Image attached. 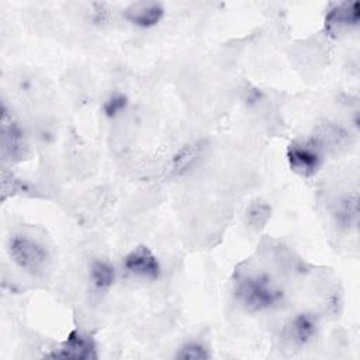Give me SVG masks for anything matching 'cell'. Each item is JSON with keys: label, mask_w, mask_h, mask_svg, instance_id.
Segmentation results:
<instances>
[{"label": "cell", "mask_w": 360, "mask_h": 360, "mask_svg": "<svg viewBox=\"0 0 360 360\" xmlns=\"http://www.w3.org/2000/svg\"><path fill=\"white\" fill-rule=\"evenodd\" d=\"M236 298L242 307L250 312L274 307L283 298V291L277 288L266 276H253L242 280L236 287Z\"/></svg>", "instance_id": "cell-1"}, {"label": "cell", "mask_w": 360, "mask_h": 360, "mask_svg": "<svg viewBox=\"0 0 360 360\" xmlns=\"http://www.w3.org/2000/svg\"><path fill=\"white\" fill-rule=\"evenodd\" d=\"M7 250L11 260L25 273L38 276L48 267L49 253L46 248L27 235L11 236Z\"/></svg>", "instance_id": "cell-2"}, {"label": "cell", "mask_w": 360, "mask_h": 360, "mask_svg": "<svg viewBox=\"0 0 360 360\" xmlns=\"http://www.w3.org/2000/svg\"><path fill=\"white\" fill-rule=\"evenodd\" d=\"M322 152L309 139L305 142L295 141L287 149V160L292 172L302 177L314 176L322 165Z\"/></svg>", "instance_id": "cell-3"}, {"label": "cell", "mask_w": 360, "mask_h": 360, "mask_svg": "<svg viewBox=\"0 0 360 360\" xmlns=\"http://www.w3.org/2000/svg\"><path fill=\"white\" fill-rule=\"evenodd\" d=\"M48 356L53 359L93 360V359H97L96 343L90 336L79 330H72L68 335L66 340L58 347V350H53Z\"/></svg>", "instance_id": "cell-4"}, {"label": "cell", "mask_w": 360, "mask_h": 360, "mask_svg": "<svg viewBox=\"0 0 360 360\" xmlns=\"http://www.w3.org/2000/svg\"><path fill=\"white\" fill-rule=\"evenodd\" d=\"M124 269L129 274L146 280H156L160 276V263L153 252L146 246L132 249L124 257Z\"/></svg>", "instance_id": "cell-5"}, {"label": "cell", "mask_w": 360, "mask_h": 360, "mask_svg": "<svg viewBox=\"0 0 360 360\" xmlns=\"http://www.w3.org/2000/svg\"><path fill=\"white\" fill-rule=\"evenodd\" d=\"M360 20V6L357 1L339 3L330 7L325 15V30L329 35H339L343 31L357 27Z\"/></svg>", "instance_id": "cell-6"}, {"label": "cell", "mask_w": 360, "mask_h": 360, "mask_svg": "<svg viewBox=\"0 0 360 360\" xmlns=\"http://www.w3.org/2000/svg\"><path fill=\"white\" fill-rule=\"evenodd\" d=\"M24 136L17 125V122L13 120L11 114L3 105L1 110V155L4 159L8 160H18L24 156Z\"/></svg>", "instance_id": "cell-7"}, {"label": "cell", "mask_w": 360, "mask_h": 360, "mask_svg": "<svg viewBox=\"0 0 360 360\" xmlns=\"http://www.w3.org/2000/svg\"><path fill=\"white\" fill-rule=\"evenodd\" d=\"M122 14L131 24L141 28H150L160 22L165 15V7L156 1H139L128 6Z\"/></svg>", "instance_id": "cell-8"}, {"label": "cell", "mask_w": 360, "mask_h": 360, "mask_svg": "<svg viewBox=\"0 0 360 360\" xmlns=\"http://www.w3.org/2000/svg\"><path fill=\"white\" fill-rule=\"evenodd\" d=\"M311 141L323 153V150H336L345 146L347 142V134L338 125L322 124L316 128Z\"/></svg>", "instance_id": "cell-9"}, {"label": "cell", "mask_w": 360, "mask_h": 360, "mask_svg": "<svg viewBox=\"0 0 360 360\" xmlns=\"http://www.w3.org/2000/svg\"><path fill=\"white\" fill-rule=\"evenodd\" d=\"M318 330L316 318L312 314H298L290 325V338L297 345H307L311 342Z\"/></svg>", "instance_id": "cell-10"}, {"label": "cell", "mask_w": 360, "mask_h": 360, "mask_svg": "<svg viewBox=\"0 0 360 360\" xmlns=\"http://www.w3.org/2000/svg\"><path fill=\"white\" fill-rule=\"evenodd\" d=\"M204 150V146L201 142H195V143H190L186 145L181 150L177 152V155L173 158L172 165H170V170L174 174H181L183 172L188 170L190 166H193L201 156Z\"/></svg>", "instance_id": "cell-11"}, {"label": "cell", "mask_w": 360, "mask_h": 360, "mask_svg": "<svg viewBox=\"0 0 360 360\" xmlns=\"http://www.w3.org/2000/svg\"><path fill=\"white\" fill-rule=\"evenodd\" d=\"M90 280L98 290L110 288L115 281V269L105 260H94L90 266Z\"/></svg>", "instance_id": "cell-12"}, {"label": "cell", "mask_w": 360, "mask_h": 360, "mask_svg": "<svg viewBox=\"0 0 360 360\" xmlns=\"http://www.w3.org/2000/svg\"><path fill=\"white\" fill-rule=\"evenodd\" d=\"M270 215H271V208L267 202H263V201L252 202L245 212L246 224L253 229L263 228L269 221Z\"/></svg>", "instance_id": "cell-13"}, {"label": "cell", "mask_w": 360, "mask_h": 360, "mask_svg": "<svg viewBox=\"0 0 360 360\" xmlns=\"http://www.w3.org/2000/svg\"><path fill=\"white\" fill-rule=\"evenodd\" d=\"M176 359H184V360H207L210 359L208 349L200 343V342H187L184 343L177 354Z\"/></svg>", "instance_id": "cell-14"}, {"label": "cell", "mask_w": 360, "mask_h": 360, "mask_svg": "<svg viewBox=\"0 0 360 360\" xmlns=\"http://www.w3.org/2000/svg\"><path fill=\"white\" fill-rule=\"evenodd\" d=\"M357 215V198L347 197L343 201H340L338 210H336V219L345 225L349 226L352 224V219Z\"/></svg>", "instance_id": "cell-15"}, {"label": "cell", "mask_w": 360, "mask_h": 360, "mask_svg": "<svg viewBox=\"0 0 360 360\" xmlns=\"http://www.w3.org/2000/svg\"><path fill=\"white\" fill-rule=\"evenodd\" d=\"M24 190V184L10 172L3 169L1 172V200L4 201L8 195H13Z\"/></svg>", "instance_id": "cell-16"}, {"label": "cell", "mask_w": 360, "mask_h": 360, "mask_svg": "<svg viewBox=\"0 0 360 360\" xmlns=\"http://www.w3.org/2000/svg\"><path fill=\"white\" fill-rule=\"evenodd\" d=\"M127 107V97L121 93H115L110 96V98L104 104V112L108 117H115L117 114L122 112Z\"/></svg>", "instance_id": "cell-17"}]
</instances>
